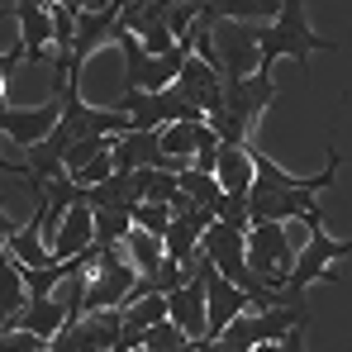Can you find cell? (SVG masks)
Returning <instances> with one entry per match:
<instances>
[{
	"label": "cell",
	"mask_w": 352,
	"mask_h": 352,
	"mask_svg": "<svg viewBox=\"0 0 352 352\" xmlns=\"http://www.w3.org/2000/svg\"><path fill=\"white\" fill-rule=\"evenodd\" d=\"M176 181H181V190H186L195 205H205V210H214V205H219V195H224L219 176H214V172H200V167H186V172H176Z\"/></svg>",
	"instance_id": "ffe728a7"
},
{
	"label": "cell",
	"mask_w": 352,
	"mask_h": 352,
	"mask_svg": "<svg viewBox=\"0 0 352 352\" xmlns=\"http://www.w3.org/2000/svg\"><path fill=\"white\" fill-rule=\"evenodd\" d=\"M214 219L219 224H234V229H252V214H248V195H219V205H214Z\"/></svg>",
	"instance_id": "484cf974"
},
{
	"label": "cell",
	"mask_w": 352,
	"mask_h": 352,
	"mask_svg": "<svg viewBox=\"0 0 352 352\" xmlns=\"http://www.w3.org/2000/svg\"><path fill=\"white\" fill-rule=\"evenodd\" d=\"M124 252H129V262L138 267V276H157V267H162V257H167L162 238L148 234V229H133V234L124 238Z\"/></svg>",
	"instance_id": "ac0fdd59"
},
{
	"label": "cell",
	"mask_w": 352,
	"mask_h": 352,
	"mask_svg": "<svg viewBox=\"0 0 352 352\" xmlns=\"http://www.w3.org/2000/svg\"><path fill=\"white\" fill-rule=\"evenodd\" d=\"M195 276L205 281V324H210V338H219L238 314L257 309V305H252V295L243 291V286H234V281H229V276H224L205 252H200V262H195Z\"/></svg>",
	"instance_id": "8992f818"
},
{
	"label": "cell",
	"mask_w": 352,
	"mask_h": 352,
	"mask_svg": "<svg viewBox=\"0 0 352 352\" xmlns=\"http://www.w3.org/2000/svg\"><path fill=\"white\" fill-rule=\"evenodd\" d=\"M58 119H62V96H48V105H29V110L0 105V133H10L19 148H34L58 129Z\"/></svg>",
	"instance_id": "ba28073f"
},
{
	"label": "cell",
	"mask_w": 352,
	"mask_h": 352,
	"mask_svg": "<svg viewBox=\"0 0 352 352\" xmlns=\"http://www.w3.org/2000/svg\"><path fill=\"white\" fill-rule=\"evenodd\" d=\"M43 5H58V0H43Z\"/></svg>",
	"instance_id": "d590c367"
},
{
	"label": "cell",
	"mask_w": 352,
	"mask_h": 352,
	"mask_svg": "<svg viewBox=\"0 0 352 352\" xmlns=\"http://www.w3.org/2000/svg\"><path fill=\"white\" fill-rule=\"evenodd\" d=\"M190 276H195L190 267H181V262H172V257H162V267H157V276H148V281H153V291L172 295V291H181V286H186Z\"/></svg>",
	"instance_id": "83f0119b"
},
{
	"label": "cell",
	"mask_w": 352,
	"mask_h": 352,
	"mask_svg": "<svg viewBox=\"0 0 352 352\" xmlns=\"http://www.w3.org/2000/svg\"><path fill=\"white\" fill-rule=\"evenodd\" d=\"M91 243H96V214H91L86 205H72L67 219H62V229H58V238H53V257H58V262H76Z\"/></svg>",
	"instance_id": "7c38bea8"
},
{
	"label": "cell",
	"mask_w": 352,
	"mask_h": 352,
	"mask_svg": "<svg viewBox=\"0 0 352 352\" xmlns=\"http://www.w3.org/2000/svg\"><path fill=\"white\" fill-rule=\"evenodd\" d=\"M115 110L133 119V129H167V124H181V119H205L200 105L181 100V91L167 86V91H124Z\"/></svg>",
	"instance_id": "52a82bcc"
},
{
	"label": "cell",
	"mask_w": 352,
	"mask_h": 352,
	"mask_svg": "<svg viewBox=\"0 0 352 352\" xmlns=\"http://www.w3.org/2000/svg\"><path fill=\"white\" fill-rule=\"evenodd\" d=\"M62 5H67L72 14H81V10H105L110 0H62Z\"/></svg>",
	"instance_id": "1f68e13d"
},
{
	"label": "cell",
	"mask_w": 352,
	"mask_h": 352,
	"mask_svg": "<svg viewBox=\"0 0 352 352\" xmlns=\"http://www.w3.org/2000/svg\"><path fill=\"white\" fill-rule=\"evenodd\" d=\"M67 319H72V314H67V305L48 295V300H29V305L10 319V329H29V333H38V338H48V343H53V333H58Z\"/></svg>",
	"instance_id": "9a60e30c"
},
{
	"label": "cell",
	"mask_w": 352,
	"mask_h": 352,
	"mask_svg": "<svg viewBox=\"0 0 352 352\" xmlns=\"http://www.w3.org/2000/svg\"><path fill=\"white\" fill-rule=\"evenodd\" d=\"M167 319L190 338V343H205L210 338V324H205V281L190 276L181 291L167 295Z\"/></svg>",
	"instance_id": "8fae6325"
},
{
	"label": "cell",
	"mask_w": 352,
	"mask_h": 352,
	"mask_svg": "<svg viewBox=\"0 0 352 352\" xmlns=\"http://www.w3.org/2000/svg\"><path fill=\"white\" fill-rule=\"evenodd\" d=\"M219 148H224V138L205 124L200 129V143H195V157H190V167H200V172H214L219 167Z\"/></svg>",
	"instance_id": "4316f807"
},
{
	"label": "cell",
	"mask_w": 352,
	"mask_h": 352,
	"mask_svg": "<svg viewBox=\"0 0 352 352\" xmlns=\"http://www.w3.org/2000/svg\"><path fill=\"white\" fill-rule=\"evenodd\" d=\"M210 43H214V67H219L224 81H243V76H252L262 67V24L214 19Z\"/></svg>",
	"instance_id": "277c9868"
},
{
	"label": "cell",
	"mask_w": 352,
	"mask_h": 352,
	"mask_svg": "<svg viewBox=\"0 0 352 352\" xmlns=\"http://www.w3.org/2000/svg\"><path fill=\"white\" fill-rule=\"evenodd\" d=\"M29 305V286H24V267L10 257V252H0V309H5V319H14L19 309ZM10 329V324H5Z\"/></svg>",
	"instance_id": "e0dca14e"
},
{
	"label": "cell",
	"mask_w": 352,
	"mask_h": 352,
	"mask_svg": "<svg viewBox=\"0 0 352 352\" xmlns=\"http://www.w3.org/2000/svg\"><path fill=\"white\" fill-rule=\"evenodd\" d=\"M248 267H252V276H257L262 286H272V291H281V286L291 281L295 248H291V238H286L281 224L262 219V224L248 229Z\"/></svg>",
	"instance_id": "5b68a950"
},
{
	"label": "cell",
	"mask_w": 352,
	"mask_h": 352,
	"mask_svg": "<svg viewBox=\"0 0 352 352\" xmlns=\"http://www.w3.org/2000/svg\"><path fill=\"white\" fill-rule=\"evenodd\" d=\"M91 210V205H86ZM96 214V243H124V238L133 234V214L129 210H110V205H100V210H91Z\"/></svg>",
	"instance_id": "7402d4cb"
},
{
	"label": "cell",
	"mask_w": 352,
	"mask_h": 352,
	"mask_svg": "<svg viewBox=\"0 0 352 352\" xmlns=\"http://www.w3.org/2000/svg\"><path fill=\"white\" fill-rule=\"evenodd\" d=\"M162 319H167V295L162 291H148V295H138V300L124 305V324L129 329H153Z\"/></svg>",
	"instance_id": "44dd1931"
},
{
	"label": "cell",
	"mask_w": 352,
	"mask_h": 352,
	"mask_svg": "<svg viewBox=\"0 0 352 352\" xmlns=\"http://www.w3.org/2000/svg\"><path fill=\"white\" fill-rule=\"evenodd\" d=\"M272 100H281L276 81H272V67H257L252 76L243 81H224V105L205 119L224 143H252L262 115L272 110Z\"/></svg>",
	"instance_id": "6da1fadb"
},
{
	"label": "cell",
	"mask_w": 352,
	"mask_h": 352,
	"mask_svg": "<svg viewBox=\"0 0 352 352\" xmlns=\"http://www.w3.org/2000/svg\"><path fill=\"white\" fill-rule=\"evenodd\" d=\"M200 129H205V119H181V124H167V129H162V153L190 167L195 143H200Z\"/></svg>",
	"instance_id": "d6986e66"
},
{
	"label": "cell",
	"mask_w": 352,
	"mask_h": 352,
	"mask_svg": "<svg viewBox=\"0 0 352 352\" xmlns=\"http://www.w3.org/2000/svg\"><path fill=\"white\" fill-rule=\"evenodd\" d=\"M10 257H14L19 267H53V262H58V257L48 252V243H43V210H38V205H34L29 224L10 234Z\"/></svg>",
	"instance_id": "5bb4252c"
},
{
	"label": "cell",
	"mask_w": 352,
	"mask_h": 352,
	"mask_svg": "<svg viewBox=\"0 0 352 352\" xmlns=\"http://www.w3.org/2000/svg\"><path fill=\"white\" fill-rule=\"evenodd\" d=\"M115 148V133H100V138H81V143H72L67 148V157H62V167H67V176H76L86 162H96L100 153H110Z\"/></svg>",
	"instance_id": "603a6c76"
},
{
	"label": "cell",
	"mask_w": 352,
	"mask_h": 352,
	"mask_svg": "<svg viewBox=\"0 0 352 352\" xmlns=\"http://www.w3.org/2000/svg\"><path fill=\"white\" fill-rule=\"evenodd\" d=\"M314 53H338V43L314 34L305 0H281V14L272 24H262V67H272L276 58H291L305 67V76H314Z\"/></svg>",
	"instance_id": "7a4b0ae2"
},
{
	"label": "cell",
	"mask_w": 352,
	"mask_h": 352,
	"mask_svg": "<svg viewBox=\"0 0 352 352\" xmlns=\"http://www.w3.org/2000/svg\"><path fill=\"white\" fill-rule=\"evenodd\" d=\"M190 352H200V348H190Z\"/></svg>",
	"instance_id": "8d00e7d4"
},
{
	"label": "cell",
	"mask_w": 352,
	"mask_h": 352,
	"mask_svg": "<svg viewBox=\"0 0 352 352\" xmlns=\"http://www.w3.org/2000/svg\"><path fill=\"white\" fill-rule=\"evenodd\" d=\"M10 234H14V224H10V214H5V200H0V252L10 248Z\"/></svg>",
	"instance_id": "d6a6232c"
},
{
	"label": "cell",
	"mask_w": 352,
	"mask_h": 352,
	"mask_svg": "<svg viewBox=\"0 0 352 352\" xmlns=\"http://www.w3.org/2000/svg\"><path fill=\"white\" fill-rule=\"evenodd\" d=\"M281 14V0H205V19H243V24H272Z\"/></svg>",
	"instance_id": "2e32d148"
},
{
	"label": "cell",
	"mask_w": 352,
	"mask_h": 352,
	"mask_svg": "<svg viewBox=\"0 0 352 352\" xmlns=\"http://www.w3.org/2000/svg\"><path fill=\"white\" fill-rule=\"evenodd\" d=\"M5 352H48V338H38L29 329H5Z\"/></svg>",
	"instance_id": "f546056e"
},
{
	"label": "cell",
	"mask_w": 352,
	"mask_h": 352,
	"mask_svg": "<svg viewBox=\"0 0 352 352\" xmlns=\"http://www.w3.org/2000/svg\"><path fill=\"white\" fill-rule=\"evenodd\" d=\"M176 91H181V100L200 105V110H205V119L224 105V76H219V67H214V62H205V58H195V53H190V58H186V67H181Z\"/></svg>",
	"instance_id": "9c48e42d"
},
{
	"label": "cell",
	"mask_w": 352,
	"mask_h": 352,
	"mask_svg": "<svg viewBox=\"0 0 352 352\" xmlns=\"http://www.w3.org/2000/svg\"><path fill=\"white\" fill-rule=\"evenodd\" d=\"M133 229H148V234H167V224H172V205H148V200H138L133 210Z\"/></svg>",
	"instance_id": "d4e9b609"
},
{
	"label": "cell",
	"mask_w": 352,
	"mask_h": 352,
	"mask_svg": "<svg viewBox=\"0 0 352 352\" xmlns=\"http://www.w3.org/2000/svg\"><path fill=\"white\" fill-rule=\"evenodd\" d=\"M5 176H19V181H24V186H29V181H34V172H29V162H10V157H5V153H0V181H5Z\"/></svg>",
	"instance_id": "4dcf8cb0"
},
{
	"label": "cell",
	"mask_w": 352,
	"mask_h": 352,
	"mask_svg": "<svg viewBox=\"0 0 352 352\" xmlns=\"http://www.w3.org/2000/svg\"><path fill=\"white\" fill-rule=\"evenodd\" d=\"M143 348H157V352H190L195 343L176 329L172 319H162V324H153V329H143Z\"/></svg>",
	"instance_id": "cb8c5ba5"
},
{
	"label": "cell",
	"mask_w": 352,
	"mask_h": 352,
	"mask_svg": "<svg viewBox=\"0 0 352 352\" xmlns=\"http://www.w3.org/2000/svg\"><path fill=\"white\" fill-rule=\"evenodd\" d=\"M119 5L124 0H110L105 10H81L76 14V38H72V67L91 58L100 43H115V29H119Z\"/></svg>",
	"instance_id": "30bf717a"
},
{
	"label": "cell",
	"mask_w": 352,
	"mask_h": 352,
	"mask_svg": "<svg viewBox=\"0 0 352 352\" xmlns=\"http://www.w3.org/2000/svg\"><path fill=\"white\" fill-rule=\"evenodd\" d=\"M219 186H224V195H252V181H257V167H252V153H248V143H224L219 148Z\"/></svg>",
	"instance_id": "4fadbf2b"
},
{
	"label": "cell",
	"mask_w": 352,
	"mask_h": 352,
	"mask_svg": "<svg viewBox=\"0 0 352 352\" xmlns=\"http://www.w3.org/2000/svg\"><path fill=\"white\" fill-rule=\"evenodd\" d=\"M305 224H309V248L305 252H295V272H291V291H309V286H343V276H338V262L352 257V238H333L329 234V224H324V205H314L309 214H300Z\"/></svg>",
	"instance_id": "3957f363"
},
{
	"label": "cell",
	"mask_w": 352,
	"mask_h": 352,
	"mask_svg": "<svg viewBox=\"0 0 352 352\" xmlns=\"http://www.w3.org/2000/svg\"><path fill=\"white\" fill-rule=\"evenodd\" d=\"M133 352H157V348H133Z\"/></svg>",
	"instance_id": "836d02e7"
},
{
	"label": "cell",
	"mask_w": 352,
	"mask_h": 352,
	"mask_svg": "<svg viewBox=\"0 0 352 352\" xmlns=\"http://www.w3.org/2000/svg\"><path fill=\"white\" fill-rule=\"evenodd\" d=\"M0 324H10V319H5V309H0Z\"/></svg>",
	"instance_id": "e575fe53"
},
{
	"label": "cell",
	"mask_w": 352,
	"mask_h": 352,
	"mask_svg": "<svg viewBox=\"0 0 352 352\" xmlns=\"http://www.w3.org/2000/svg\"><path fill=\"white\" fill-rule=\"evenodd\" d=\"M110 176H115V153H100L96 162H86L72 181H76V186H100V181H110Z\"/></svg>",
	"instance_id": "f1b7e54d"
}]
</instances>
